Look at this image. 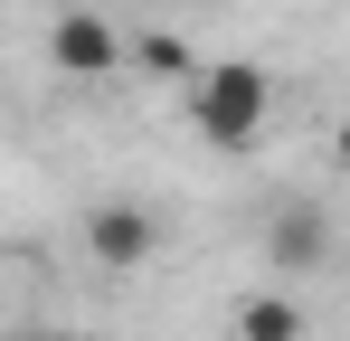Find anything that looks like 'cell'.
<instances>
[{"label": "cell", "mask_w": 350, "mask_h": 341, "mask_svg": "<svg viewBox=\"0 0 350 341\" xmlns=\"http://www.w3.org/2000/svg\"><path fill=\"white\" fill-rule=\"evenodd\" d=\"M265 105H275V86H265V66H246V57L189 76V123H199L208 142H228V152H237V142H256Z\"/></svg>", "instance_id": "cell-1"}, {"label": "cell", "mask_w": 350, "mask_h": 341, "mask_svg": "<svg viewBox=\"0 0 350 341\" xmlns=\"http://www.w3.org/2000/svg\"><path fill=\"white\" fill-rule=\"evenodd\" d=\"M85 256H95V266H114V275H133V266H152V256H161V218H152V209H95V218H85Z\"/></svg>", "instance_id": "cell-2"}, {"label": "cell", "mask_w": 350, "mask_h": 341, "mask_svg": "<svg viewBox=\"0 0 350 341\" xmlns=\"http://www.w3.org/2000/svg\"><path fill=\"white\" fill-rule=\"evenodd\" d=\"M48 57H57L66 76H105V66H114V19L66 10V19H57V38H48Z\"/></svg>", "instance_id": "cell-3"}, {"label": "cell", "mask_w": 350, "mask_h": 341, "mask_svg": "<svg viewBox=\"0 0 350 341\" xmlns=\"http://www.w3.org/2000/svg\"><path fill=\"white\" fill-rule=\"evenodd\" d=\"M312 323H303V303H284V294H256V303H237V341H303Z\"/></svg>", "instance_id": "cell-4"}, {"label": "cell", "mask_w": 350, "mask_h": 341, "mask_svg": "<svg viewBox=\"0 0 350 341\" xmlns=\"http://www.w3.org/2000/svg\"><path fill=\"white\" fill-rule=\"evenodd\" d=\"M265 247H275V266H322V218H312V209H303V218H275V237H265Z\"/></svg>", "instance_id": "cell-5"}, {"label": "cell", "mask_w": 350, "mask_h": 341, "mask_svg": "<svg viewBox=\"0 0 350 341\" xmlns=\"http://www.w3.org/2000/svg\"><path fill=\"white\" fill-rule=\"evenodd\" d=\"M142 66H152V76H189V48H180V38H142Z\"/></svg>", "instance_id": "cell-6"}, {"label": "cell", "mask_w": 350, "mask_h": 341, "mask_svg": "<svg viewBox=\"0 0 350 341\" xmlns=\"http://www.w3.org/2000/svg\"><path fill=\"white\" fill-rule=\"evenodd\" d=\"M332 152H341V170H350V123H341V133H332Z\"/></svg>", "instance_id": "cell-7"}]
</instances>
